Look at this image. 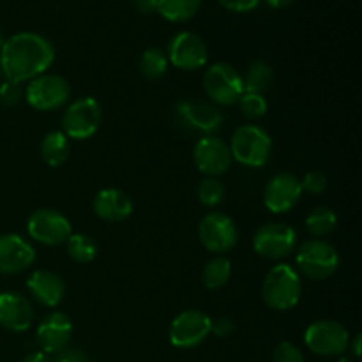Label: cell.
<instances>
[{
	"instance_id": "5b68a950",
	"label": "cell",
	"mask_w": 362,
	"mask_h": 362,
	"mask_svg": "<svg viewBox=\"0 0 362 362\" xmlns=\"http://www.w3.org/2000/svg\"><path fill=\"white\" fill-rule=\"evenodd\" d=\"M173 120L184 133L212 136L221 127L223 113L211 101L182 99L173 108Z\"/></svg>"
},
{
	"instance_id": "2e32d148",
	"label": "cell",
	"mask_w": 362,
	"mask_h": 362,
	"mask_svg": "<svg viewBox=\"0 0 362 362\" xmlns=\"http://www.w3.org/2000/svg\"><path fill=\"white\" fill-rule=\"evenodd\" d=\"M300 179L288 172L272 177L264 189V205L272 214H286L299 204L303 197Z\"/></svg>"
},
{
	"instance_id": "6da1fadb",
	"label": "cell",
	"mask_w": 362,
	"mask_h": 362,
	"mask_svg": "<svg viewBox=\"0 0 362 362\" xmlns=\"http://www.w3.org/2000/svg\"><path fill=\"white\" fill-rule=\"evenodd\" d=\"M55 60L52 41L37 32H18L0 48V73L16 83L41 76Z\"/></svg>"
},
{
	"instance_id": "83f0119b",
	"label": "cell",
	"mask_w": 362,
	"mask_h": 362,
	"mask_svg": "<svg viewBox=\"0 0 362 362\" xmlns=\"http://www.w3.org/2000/svg\"><path fill=\"white\" fill-rule=\"evenodd\" d=\"M66 251L71 260L76 264H88L98 255V246L85 233H71L69 239L66 240Z\"/></svg>"
},
{
	"instance_id": "ab89813d",
	"label": "cell",
	"mask_w": 362,
	"mask_h": 362,
	"mask_svg": "<svg viewBox=\"0 0 362 362\" xmlns=\"http://www.w3.org/2000/svg\"><path fill=\"white\" fill-rule=\"evenodd\" d=\"M361 343H362V336L361 334H357L356 338H354V341H350V345H349V349H352V352H354V357H357V359H359L361 357Z\"/></svg>"
},
{
	"instance_id": "ba28073f",
	"label": "cell",
	"mask_w": 362,
	"mask_h": 362,
	"mask_svg": "<svg viewBox=\"0 0 362 362\" xmlns=\"http://www.w3.org/2000/svg\"><path fill=\"white\" fill-rule=\"evenodd\" d=\"M23 95L28 105L37 112H53L69 103L71 87L60 74L45 73L28 81Z\"/></svg>"
},
{
	"instance_id": "f35d334b",
	"label": "cell",
	"mask_w": 362,
	"mask_h": 362,
	"mask_svg": "<svg viewBox=\"0 0 362 362\" xmlns=\"http://www.w3.org/2000/svg\"><path fill=\"white\" fill-rule=\"evenodd\" d=\"M265 2H267V6L272 7V9H285V7L292 6L296 0H265Z\"/></svg>"
},
{
	"instance_id": "9a60e30c",
	"label": "cell",
	"mask_w": 362,
	"mask_h": 362,
	"mask_svg": "<svg viewBox=\"0 0 362 362\" xmlns=\"http://www.w3.org/2000/svg\"><path fill=\"white\" fill-rule=\"evenodd\" d=\"M232 152L226 141L218 136H202L193 148V163L205 177H216L228 172L232 166Z\"/></svg>"
},
{
	"instance_id": "4316f807",
	"label": "cell",
	"mask_w": 362,
	"mask_h": 362,
	"mask_svg": "<svg viewBox=\"0 0 362 362\" xmlns=\"http://www.w3.org/2000/svg\"><path fill=\"white\" fill-rule=\"evenodd\" d=\"M168 57L161 48H147L140 57V73L147 80L156 81L168 71Z\"/></svg>"
},
{
	"instance_id": "ffe728a7",
	"label": "cell",
	"mask_w": 362,
	"mask_h": 362,
	"mask_svg": "<svg viewBox=\"0 0 362 362\" xmlns=\"http://www.w3.org/2000/svg\"><path fill=\"white\" fill-rule=\"evenodd\" d=\"M27 290L45 308H57L66 297V285L59 274L37 269L27 279Z\"/></svg>"
},
{
	"instance_id": "60d3db41",
	"label": "cell",
	"mask_w": 362,
	"mask_h": 362,
	"mask_svg": "<svg viewBox=\"0 0 362 362\" xmlns=\"http://www.w3.org/2000/svg\"><path fill=\"white\" fill-rule=\"evenodd\" d=\"M4 45V34H2V28H0V48H2Z\"/></svg>"
},
{
	"instance_id": "277c9868",
	"label": "cell",
	"mask_w": 362,
	"mask_h": 362,
	"mask_svg": "<svg viewBox=\"0 0 362 362\" xmlns=\"http://www.w3.org/2000/svg\"><path fill=\"white\" fill-rule=\"evenodd\" d=\"M341 258L334 244L325 239H310L303 243L296 255V271L313 281H324L336 274Z\"/></svg>"
},
{
	"instance_id": "603a6c76",
	"label": "cell",
	"mask_w": 362,
	"mask_h": 362,
	"mask_svg": "<svg viewBox=\"0 0 362 362\" xmlns=\"http://www.w3.org/2000/svg\"><path fill=\"white\" fill-rule=\"evenodd\" d=\"M69 138L62 131H49L41 140V156L52 168L64 165L69 158Z\"/></svg>"
},
{
	"instance_id": "484cf974",
	"label": "cell",
	"mask_w": 362,
	"mask_h": 362,
	"mask_svg": "<svg viewBox=\"0 0 362 362\" xmlns=\"http://www.w3.org/2000/svg\"><path fill=\"white\" fill-rule=\"evenodd\" d=\"M202 0H159L158 13L172 23L189 21L198 13Z\"/></svg>"
},
{
	"instance_id": "8992f818",
	"label": "cell",
	"mask_w": 362,
	"mask_h": 362,
	"mask_svg": "<svg viewBox=\"0 0 362 362\" xmlns=\"http://www.w3.org/2000/svg\"><path fill=\"white\" fill-rule=\"evenodd\" d=\"M204 90L212 105L233 106L244 94L243 76L233 66L216 62L207 67L204 74Z\"/></svg>"
},
{
	"instance_id": "5bb4252c",
	"label": "cell",
	"mask_w": 362,
	"mask_h": 362,
	"mask_svg": "<svg viewBox=\"0 0 362 362\" xmlns=\"http://www.w3.org/2000/svg\"><path fill=\"white\" fill-rule=\"evenodd\" d=\"M165 53L168 57V62L182 71L202 69L209 59V49L204 39L189 30L173 35Z\"/></svg>"
},
{
	"instance_id": "9c48e42d",
	"label": "cell",
	"mask_w": 362,
	"mask_h": 362,
	"mask_svg": "<svg viewBox=\"0 0 362 362\" xmlns=\"http://www.w3.org/2000/svg\"><path fill=\"white\" fill-rule=\"evenodd\" d=\"M304 343L317 356L339 357L349 350L350 332L336 320H317L304 332Z\"/></svg>"
},
{
	"instance_id": "ac0fdd59",
	"label": "cell",
	"mask_w": 362,
	"mask_h": 362,
	"mask_svg": "<svg viewBox=\"0 0 362 362\" xmlns=\"http://www.w3.org/2000/svg\"><path fill=\"white\" fill-rule=\"evenodd\" d=\"M34 262L35 250L27 239L18 233L0 235V274H20Z\"/></svg>"
},
{
	"instance_id": "1f68e13d",
	"label": "cell",
	"mask_w": 362,
	"mask_h": 362,
	"mask_svg": "<svg viewBox=\"0 0 362 362\" xmlns=\"http://www.w3.org/2000/svg\"><path fill=\"white\" fill-rule=\"evenodd\" d=\"M272 362H304L303 350L290 341H281L274 349Z\"/></svg>"
},
{
	"instance_id": "7c38bea8",
	"label": "cell",
	"mask_w": 362,
	"mask_h": 362,
	"mask_svg": "<svg viewBox=\"0 0 362 362\" xmlns=\"http://www.w3.org/2000/svg\"><path fill=\"white\" fill-rule=\"evenodd\" d=\"M296 244V230L285 223H269L260 226L253 235L255 251L267 260H283L293 253Z\"/></svg>"
},
{
	"instance_id": "8fae6325",
	"label": "cell",
	"mask_w": 362,
	"mask_h": 362,
	"mask_svg": "<svg viewBox=\"0 0 362 362\" xmlns=\"http://www.w3.org/2000/svg\"><path fill=\"white\" fill-rule=\"evenodd\" d=\"M27 233L34 243L42 246H60L66 244L73 230L69 219L62 212L55 209H39L28 218Z\"/></svg>"
},
{
	"instance_id": "52a82bcc",
	"label": "cell",
	"mask_w": 362,
	"mask_h": 362,
	"mask_svg": "<svg viewBox=\"0 0 362 362\" xmlns=\"http://www.w3.org/2000/svg\"><path fill=\"white\" fill-rule=\"evenodd\" d=\"M103 120V106L95 98L85 95L69 103L62 115V133L71 140H88L98 133Z\"/></svg>"
},
{
	"instance_id": "836d02e7",
	"label": "cell",
	"mask_w": 362,
	"mask_h": 362,
	"mask_svg": "<svg viewBox=\"0 0 362 362\" xmlns=\"http://www.w3.org/2000/svg\"><path fill=\"white\" fill-rule=\"evenodd\" d=\"M235 331V322L230 317H216L211 318V334L218 336V338H226V336L233 334Z\"/></svg>"
},
{
	"instance_id": "cb8c5ba5",
	"label": "cell",
	"mask_w": 362,
	"mask_h": 362,
	"mask_svg": "<svg viewBox=\"0 0 362 362\" xmlns=\"http://www.w3.org/2000/svg\"><path fill=\"white\" fill-rule=\"evenodd\" d=\"M232 278V262L225 255H216L205 264L202 271V281L209 290H219Z\"/></svg>"
},
{
	"instance_id": "f546056e",
	"label": "cell",
	"mask_w": 362,
	"mask_h": 362,
	"mask_svg": "<svg viewBox=\"0 0 362 362\" xmlns=\"http://www.w3.org/2000/svg\"><path fill=\"white\" fill-rule=\"evenodd\" d=\"M237 106L243 112V115L250 120H258L267 113L269 105L264 94H253V92H244L237 101Z\"/></svg>"
},
{
	"instance_id": "e0dca14e",
	"label": "cell",
	"mask_w": 362,
	"mask_h": 362,
	"mask_svg": "<svg viewBox=\"0 0 362 362\" xmlns=\"http://www.w3.org/2000/svg\"><path fill=\"white\" fill-rule=\"evenodd\" d=\"M35 338H37L41 352L55 356L69 346L71 338H73V322L62 311H52L37 325Z\"/></svg>"
},
{
	"instance_id": "3957f363",
	"label": "cell",
	"mask_w": 362,
	"mask_h": 362,
	"mask_svg": "<svg viewBox=\"0 0 362 362\" xmlns=\"http://www.w3.org/2000/svg\"><path fill=\"white\" fill-rule=\"evenodd\" d=\"M232 159L247 168H262L272 156V138L264 127L257 124H244L237 127L228 144Z\"/></svg>"
},
{
	"instance_id": "e575fe53",
	"label": "cell",
	"mask_w": 362,
	"mask_h": 362,
	"mask_svg": "<svg viewBox=\"0 0 362 362\" xmlns=\"http://www.w3.org/2000/svg\"><path fill=\"white\" fill-rule=\"evenodd\" d=\"M218 2L232 13H250L260 6L262 0H218Z\"/></svg>"
},
{
	"instance_id": "d590c367",
	"label": "cell",
	"mask_w": 362,
	"mask_h": 362,
	"mask_svg": "<svg viewBox=\"0 0 362 362\" xmlns=\"http://www.w3.org/2000/svg\"><path fill=\"white\" fill-rule=\"evenodd\" d=\"M52 362H90V361H88L87 354L85 352H81V350L78 349H69V346H67V349H64L62 352L55 354Z\"/></svg>"
},
{
	"instance_id": "d6a6232c",
	"label": "cell",
	"mask_w": 362,
	"mask_h": 362,
	"mask_svg": "<svg viewBox=\"0 0 362 362\" xmlns=\"http://www.w3.org/2000/svg\"><path fill=\"white\" fill-rule=\"evenodd\" d=\"M23 98V88L21 83L16 81L4 80V83H0V103L4 106H14L21 101Z\"/></svg>"
},
{
	"instance_id": "7402d4cb",
	"label": "cell",
	"mask_w": 362,
	"mask_h": 362,
	"mask_svg": "<svg viewBox=\"0 0 362 362\" xmlns=\"http://www.w3.org/2000/svg\"><path fill=\"white\" fill-rule=\"evenodd\" d=\"M240 76H243L244 92L265 94L274 81V69L265 60H253Z\"/></svg>"
},
{
	"instance_id": "f1b7e54d",
	"label": "cell",
	"mask_w": 362,
	"mask_h": 362,
	"mask_svg": "<svg viewBox=\"0 0 362 362\" xmlns=\"http://www.w3.org/2000/svg\"><path fill=\"white\" fill-rule=\"evenodd\" d=\"M226 189L223 182L216 177H205L200 184H198V200L204 207H218L225 200Z\"/></svg>"
},
{
	"instance_id": "4fadbf2b",
	"label": "cell",
	"mask_w": 362,
	"mask_h": 362,
	"mask_svg": "<svg viewBox=\"0 0 362 362\" xmlns=\"http://www.w3.org/2000/svg\"><path fill=\"white\" fill-rule=\"evenodd\" d=\"M211 334V317L200 310H186L170 324L168 338L175 349H194Z\"/></svg>"
},
{
	"instance_id": "30bf717a",
	"label": "cell",
	"mask_w": 362,
	"mask_h": 362,
	"mask_svg": "<svg viewBox=\"0 0 362 362\" xmlns=\"http://www.w3.org/2000/svg\"><path fill=\"white\" fill-rule=\"evenodd\" d=\"M198 237H200L202 246L214 255H225L235 247L239 240V232L230 218L225 212H207L202 218L198 225Z\"/></svg>"
},
{
	"instance_id": "4dcf8cb0",
	"label": "cell",
	"mask_w": 362,
	"mask_h": 362,
	"mask_svg": "<svg viewBox=\"0 0 362 362\" xmlns=\"http://www.w3.org/2000/svg\"><path fill=\"white\" fill-rule=\"evenodd\" d=\"M327 175L324 172H318V170H313V172H308L306 175L300 179V186H303V191L310 194H320L327 189Z\"/></svg>"
},
{
	"instance_id": "44dd1931",
	"label": "cell",
	"mask_w": 362,
	"mask_h": 362,
	"mask_svg": "<svg viewBox=\"0 0 362 362\" xmlns=\"http://www.w3.org/2000/svg\"><path fill=\"white\" fill-rule=\"evenodd\" d=\"M94 214L106 223H120L133 214L134 204L127 193L117 187H106L94 197Z\"/></svg>"
},
{
	"instance_id": "74e56055",
	"label": "cell",
	"mask_w": 362,
	"mask_h": 362,
	"mask_svg": "<svg viewBox=\"0 0 362 362\" xmlns=\"http://www.w3.org/2000/svg\"><path fill=\"white\" fill-rule=\"evenodd\" d=\"M21 362H52V359H49L48 354H45V352H41V350H39V352L28 354L27 357H23V361H21Z\"/></svg>"
},
{
	"instance_id": "7a4b0ae2",
	"label": "cell",
	"mask_w": 362,
	"mask_h": 362,
	"mask_svg": "<svg viewBox=\"0 0 362 362\" xmlns=\"http://www.w3.org/2000/svg\"><path fill=\"white\" fill-rule=\"evenodd\" d=\"M303 296V279L296 267L278 264L269 269L262 283V299L274 311H288L299 304Z\"/></svg>"
},
{
	"instance_id": "d4e9b609",
	"label": "cell",
	"mask_w": 362,
	"mask_h": 362,
	"mask_svg": "<svg viewBox=\"0 0 362 362\" xmlns=\"http://www.w3.org/2000/svg\"><path fill=\"white\" fill-rule=\"evenodd\" d=\"M336 225H338V216H336V212L329 207L313 209V211L306 216V221H304L308 233H310L313 239H324V237L331 235L336 230Z\"/></svg>"
},
{
	"instance_id": "d6986e66",
	"label": "cell",
	"mask_w": 362,
	"mask_h": 362,
	"mask_svg": "<svg viewBox=\"0 0 362 362\" xmlns=\"http://www.w3.org/2000/svg\"><path fill=\"white\" fill-rule=\"evenodd\" d=\"M34 308L30 300L18 292L0 293V325L11 332L28 331L34 324Z\"/></svg>"
},
{
	"instance_id": "8d00e7d4",
	"label": "cell",
	"mask_w": 362,
	"mask_h": 362,
	"mask_svg": "<svg viewBox=\"0 0 362 362\" xmlns=\"http://www.w3.org/2000/svg\"><path fill=\"white\" fill-rule=\"evenodd\" d=\"M133 7L136 11H140L141 14H152L158 13V4L159 0H131Z\"/></svg>"
}]
</instances>
